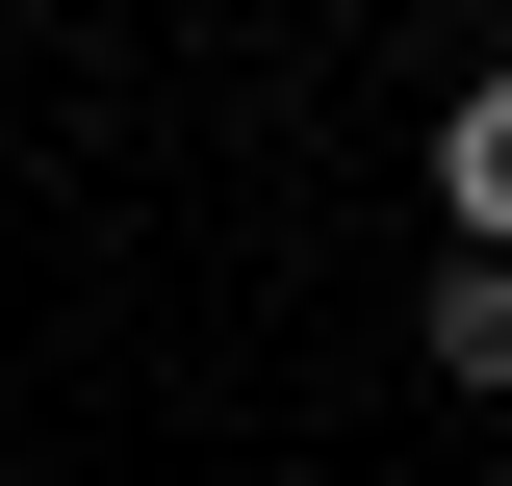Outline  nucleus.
I'll list each match as a JSON object with an SVG mask.
<instances>
[{"mask_svg": "<svg viewBox=\"0 0 512 486\" xmlns=\"http://www.w3.org/2000/svg\"><path fill=\"white\" fill-rule=\"evenodd\" d=\"M436 231L512 256V77H461V103H436Z\"/></svg>", "mask_w": 512, "mask_h": 486, "instance_id": "nucleus-1", "label": "nucleus"}, {"mask_svg": "<svg viewBox=\"0 0 512 486\" xmlns=\"http://www.w3.org/2000/svg\"><path fill=\"white\" fill-rule=\"evenodd\" d=\"M410 333H436V384H512V256H436V282H410Z\"/></svg>", "mask_w": 512, "mask_h": 486, "instance_id": "nucleus-2", "label": "nucleus"}]
</instances>
